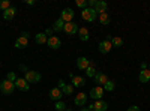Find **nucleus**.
Wrapping results in <instances>:
<instances>
[{
	"instance_id": "f257e3e1",
	"label": "nucleus",
	"mask_w": 150,
	"mask_h": 111,
	"mask_svg": "<svg viewBox=\"0 0 150 111\" xmlns=\"http://www.w3.org/2000/svg\"><path fill=\"white\" fill-rule=\"evenodd\" d=\"M81 17H83V20H86V21H95L96 17H98V12L95 11V8H89V6H87L86 9H83Z\"/></svg>"
},
{
	"instance_id": "f03ea898",
	"label": "nucleus",
	"mask_w": 150,
	"mask_h": 111,
	"mask_svg": "<svg viewBox=\"0 0 150 111\" xmlns=\"http://www.w3.org/2000/svg\"><path fill=\"white\" fill-rule=\"evenodd\" d=\"M0 90H2L5 95H12L15 90V83H12L9 80H3L2 84H0Z\"/></svg>"
},
{
	"instance_id": "7ed1b4c3",
	"label": "nucleus",
	"mask_w": 150,
	"mask_h": 111,
	"mask_svg": "<svg viewBox=\"0 0 150 111\" xmlns=\"http://www.w3.org/2000/svg\"><path fill=\"white\" fill-rule=\"evenodd\" d=\"M24 80L27 83H38V81H41V74L36 72V71H27Z\"/></svg>"
},
{
	"instance_id": "20e7f679",
	"label": "nucleus",
	"mask_w": 150,
	"mask_h": 111,
	"mask_svg": "<svg viewBox=\"0 0 150 111\" xmlns=\"http://www.w3.org/2000/svg\"><path fill=\"white\" fill-rule=\"evenodd\" d=\"M74 15H75V12L71 8H66V9H63V12H62L60 20H63V23H72Z\"/></svg>"
},
{
	"instance_id": "39448f33",
	"label": "nucleus",
	"mask_w": 150,
	"mask_h": 111,
	"mask_svg": "<svg viewBox=\"0 0 150 111\" xmlns=\"http://www.w3.org/2000/svg\"><path fill=\"white\" fill-rule=\"evenodd\" d=\"M102 96H104V87H101V86H96L90 90V98H93L96 101H101Z\"/></svg>"
},
{
	"instance_id": "423d86ee",
	"label": "nucleus",
	"mask_w": 150,
	"mask_h": 111,
	"mask_svg": "<svg viewBox=\"0 0 150 111\" xmlns=\"http://www.w3.org/2000/svg\"><path fill=\"white\" fill-rule=\"evenodd\" d=\"M63 32H65L66 35H75V33L78 32V26H77L74 21H72V23H65Z\"/></svg>"
},
{
	"instance_id": "0eeeda50",
	"label": "nucleus",
	"mask_w": 150,
	"mask_h": 111,
	"mask_svg": "<svg viewBox=\"0 0 150 111\" xmlns=\"http://www.w3.org/2000/svg\"><path fill=\"white\" fill-rule=\"evenodd\" d=\"M111 48H112V44H111L110 39H105V41H102L101 44H99V51H101L102 54L110 53V51H111Z\"/></svg>"
},
{
	"instance_id": "6e6552de",
	"label": "nucleus",
	"mask_w": 150,
	"mask_h": 111,
	"mask_svg": "<svg viewBox=\"0 0 150 111\" xmlns=\"http://www.w3.org/2000/svg\"><path fill=\"white\" fill-rule=\"evenodd\" d=\"M90 66V60H87V57H78L77 59V68L81 71H86Z\"/></svg>"
},
{
	"instance_id": "1a4fd4ad",
	"label": "nucleus",
	"mask_w": 150,
	"mask_h": 111,
	"mask_svg": "<svg viewBox=\"0 0 150 111\" xmlns=\"http://www.w3.org/2000/svg\"><path fill=\"white\" fill-rule=\"evenodd\" d=\"M48 47L50 48H53V50H57V48H60V45H62V41H60V38H57V36H51V38H48Z\"/></svg>"
},
{
	"instance_id": "9d476101",
	"label": "nucleus",
	"mask_w": 150,
	"mask_h": 111,
	"mask_svg": "<svg viewBox=\"0 0 150 111\" xmlns=\"http://www.w3.org/2000/svg\"><path fill=\"white\" fill-rule=\"evenodd\" d=\"M15 87L18 89V90H23V92H27L29 90V83L24 80V78H17V81H15Z\"/></svg>"
},
{
	"instance_id": "9b49d317",
	"label": "nucleus",
	"mask_w": 150,
	"mask_h": 111,
	"mask_svg": "<svg viewBox=\"0 0 150 111\" xmlns=\"http://www.w3.org/2000/svg\"><path fill=\"white\" fill-rule=\"evenodd\" d=\"M62 96H63V92H62L59 87H53L50 90V98H51L53 101H60Z\"/></svg>"
},
{
	"instance_id": "f8f14e48",
	"label": "nucleus",
	"mask_w": 150,
	"mask_h": 111,
	"mask_svg": "<svg viewBox=\"0 0 150 111\" xmlns=\"http://www.w3.org/2000/svg\"><path fill=\"white\" fill-rule=\"evenodd\" d=\"M107 81H108V77L105 75L104 72H96V75H95V83H96V84H99V86L102 87Z\"/></svg>"
},
{
	"instance_id": "ddd939ff",
	"label": "nucleus",
	"mask_w": 150,
	"mask_h": 111,
	"mask_svg": "<svg viewBox=\"0 0 150 111\" xmlns=\"http://www.w3.org/2000/svg\"><path fill=\"white\" fill-rule=\"evenodd\" d=\"M93 110L95 111H107L108 110V104L105 102V101H96L95 104H93Z\"/></svg>"
},
{
	"instance_id": "4468645a",
	"label": "nucleus",
	"mask_w": 150,
	"mask_h": 111,
	"mask_svg": "<svg viewBox=\"0 0 150 111\" xmlns=\"http://www.w3.org/2000/svg\"><path fill=\"white\" fill-rule=\"evenodd\" d=\"M87 101V95L86 93H78V95H75V105H78V107H83Z\"/></svg>"
},
{
	"instance_id": "2eb2a0df",
	"label": "nucleus",
	"mask_w": 150,
	"mask_h": 111,
	"mask_svg": "<svg viewBox=\"0 0 150 111\" xmlns=\"http://www.w3.org/2000/svg\"><path fill=\"white\" fill-rule=\"evenodd\" d=\"M15 14H17V9L11 6L9 9H6V11L3 12V18H5L6 21H9V20H12V18L15 17Z\"/></svg>"
},
{
	"instance_id": "dca6fc26",
	"label": "nucleus",
	"mask_w": 150,
	"mask_h": 111,
	"mask_svg": "<svg viewBox=\"0 0 150 111\" xmlns=\"http://www.w3.org/2000/svg\"><path fill=\"white\" fill-rule=\"evenodd\" d=\"M29 44V38H24V36H20V38L15 41V48H24Z\"/></svg>"
},
{
	"instance_id": "f3484780",
	"label": "nucleus",
	"mask_w": 150,
	"mask_h": 111,
	"mask_svg": "<svg viewBox=\"0 0 150 111\" xmlns=\"http://www.w3.org/2000/svg\"><path fill=\"white\" fill-rule=\"evenodd\" d=\"M84 84H86V80L83 77H78V75L72 77V86L74 87H81V86H84Z\"/></svg>"
},
{
	"instance_id": "a211bd4d",
	"label": "nucleus",
	"mask_w": 150,
	"mask_h": 111,
	"mask_svg": "<svg viewBox=\"0 0 150 111\" xmlns=\"http://www.w3.org/2000/svg\"><path fill=\"white\" fill-rule=\"evenodd\" d=\"M107 9H108V5H107L105 2H98L96 6H95V11L99 12V14H104V12H107Z\"/></svg>"
},
{
	"instance_id": "6ab92c4d",
	"label": "nucleus",
	"mask_w": 150,
	"mask_h": 111,
	"mask_svg": "<svg viewBox=\"0 0 150 111\" xmlns=\"http://www.w3.org/2000/svg\"><path fill=\"white\" fill-rule=\"evenodd\" d=\"M140 81H141V83L150 81V71H149V69H143V71L140 72Z\"/></svg>"
},
{
	"instance_id": "aec40b11",
	"label": "nucleus",
	"mask_w": 150,
	"mask_h": 111,
	"mask_svg": "<svg viewBox=\"0 0 150 111\" xmlns=\"http://www.w3.org/2000/svg\"><path fill=\"white\" fill-rule=\"evenodd\" d=\"M35 41H36V44H47L48 42V36L45 33H38L35 36Z\"/></svg>"
},
{
	"instance_id": "412c9836",
	"label": "nucleus",
	"mask_w": 150,
	"mask_h": 111,
	"mask_svg": "<svg viewBox=\"0 0 150 111\" xmlns=\"http://www.w3.org/2000/svg\"><path fill=\"white\" fill-rule=\"evenodd\" d=\"M78 35H80V39L81 41H89V30H87L86 27H81V29H78Z\"/></svg>"
},
{
	"instance_id": "4be33fe9",
	"label": "nucleus",
	"mask_w": 150,
	"mask_h": 111,
	"mask_svg": "<svg viewBox=\"0 0 150 111\" xmlns=\"http://www.w3.org/2000/svg\"><path fill=\"white\" fill-rule=\"evenodd\" d=\"M99 23L104 24V26H107V24H110V23H111L110 15L107 14V12H104V14H99Z\"/></svg>"
},
{
	"instance_id": "5701e85b",
	"label": "nucleus",
	"mask_w": 150,
	"mask_h": 111,
	"mask_svg": "<svg viewBox=\"0 0 150 111\" xmlns=\"http://www.w3.org/2000/svg\"><path fill=\"white\" fill-rule=\"evenodd\" d=\"M63 27H65V23H63V20H57L56 23H54V27H53V30H56V32H60V30H63Z\"/></svg>"
},
{
	"instance_id": "b1692460",
	"label": "nucleus",
	"mask_w": 150,
	"mask_h": 111,
	"mask_svg": "<svg viewBox=\"0 0 150 111\" xmlns=\"http://www.w3.org/2000/svg\"><path fill=\"white\" fill-rule=\"evenodd\" d=\"M87 71V77H93L95 78V75H96V69H95V63L93 62H90V66L86 69Z\"/></svg>"
},
{
	"instance_id": "393cba45",
	"label": "nucleus",
	"mask_w": 150,
	"mask_h": 111,
	"mask_svg": "<svg viewBox=\"0 0 150 111\" xmlns=\"http://www.w3.org/2000/svg\"><path fill=\"white\" fill-rule=\"evenodd\" d=\"M102 87H104V90H107V92H112V90H114V87H116V84L108 80V81L102 86Z\"/></svg>"
},
{
	"instance_id": "a878e982",
	"label": "nucleus",
	"mask_w": 150,
	"mask_h": 111,
	"mask_svg": "<svg viewBox=\"0 0 150 111\" xmlns=\"http://www.w3.org/2000/svg\"><path fill=\"white\" fill-rule=\"evenodd\" d=\"M111 44H112V47H122L123 41H122V38H119V36H114V38H111Z\"/></svg>"
},
{
	"instance_id": "bb28decb",
	"label": "nucleus",
	"mask_w": 150,
	"mask_h": 111,
	"mask_svg": "<svg viewBox=\"0 0 150 111\" xmlns=\"http://www.w3.org/2000/svg\"><path fill=\"white\" fill-rule=\"evenodd\" d=\"M9 8H11L9 0H0V9H2L3 12H5L6 9H9Z\"/></svg>"
},
{
	"instance_id": "cd10ccee",
	"label": "nucleus",
	"mask_w": 150,
	"mask_h": 111,
	"mask_svg": "<svg viewBox=\"0 0 150 111\" xmlns=\"http://www.w3.org/2000/svg\"><path fill=\"white\" fill-rule=\"evenodd\" d=\"M62 92H63L65 95H72V93H74V86H72V84H66Z\"/></svg>"
},
{
	"instance_id": "c85d7f7f",
	"label": "nucleus",
	"mask_w": 150,
	"mask_h": 111,
	"mask_svg": "<svg viewBox=\"0 0 150 111\" xmlns=\"http://www.w3.org/2000/svg\"><path fill=\"white\" fill-rule=\"evenodd\" d=\"M56 110H57V111H65V110H66V105H65V102L57 101V102H56Z\"/></svg>"
},
{
	"instance_id": "c756f323",
	"label": "nucleus",
	"mask_w": 150,
	"mask_h": 111,
	"mask_svg": "<svg viewBox=\"0 0 150 111\" xmlns=\"http://www.w3.org/2000/svg\"><path fill=\"white\" fill-rule=\"evenodd\" d=\"M6 80L15 83V81H17V74H15V72H8V78H6Z\"/></svg>"
},
{
	"instance_id": "7c9ffc66",
	"label": "nucleus",
	"mask_w": 150,
	"mask_h": 111,
	"mask_svg": "<svg viewBox=\"0 0 150 111\" xmlns=\"http://www.w3.org/2000/svg\"><path fill=\"white\" fill-rule=\"evenodd\" d=\"M77 6L86 9V8H87V2H86V0H77Z\"/></svg>"
},
{
	"instance_id": "2f4dec72",
	"label": "nucleus",
	"mask_w": 150,
	"mask_h": 111,
	"mask_svg": "<svg viewBox=\"0 0 150 111\" xmlns=\"http://www.w3.org/2000/svg\"><path fill=\"white\" fill-rule=\"evenodd\" d=\"M65 86H66V83H65L63 80H59V81H57V87H59L60 90H63V87H65Z\"/></svg>"
},
{
	"instance_id": "473e14b6",
	"label": "nucleus",
	"mask_w": 150,
	"mask_h": 111,
	"mask_svg": "<svg viewBox=\"0 0 150 111\" xmlns=\"http://www.w3.org/2000/svg\"><path fill=\"white\" fill-rule=\"evenodd\" d=\"M128 111H140V108L137 107V105H132V107H129V108H128Z\"/></svg>"
},
{
	"instance_id": "72a5a7b5",
	"label": "nucleus",
	"mask_w": 150,
	"mask_h": 111,
	"mask_svg": "<svg viewBox=\"0 0 150 111\" xmlns=\"http://www.w3.org/2000/svg\"><path fill=\"white\" fill-rule=\"evenodd\" d=\"M45 35H47V36H50V38H51V35H53V30H51V29H47V30H45Z\"/></svg>"
},
{
	"instance_id": "f704fd0d",
	"label": "nucleus",
	"mask_w": 150,
	"mask_h": 111,
	"mask_svg": "<svg viewBox=\"0 0 150 111\" xmlns=\"http://www.w3.org/2000/svg\"><path fill=\"white\" fill-rule=\"evenodd\" d=\"M27 5H30V6L35 5V0H27Z\"/></svg>"
},
{
	"instance_id": "c9c22d12",
	"label": "nucleus",
	"mask_w": 150,
	"mask_h": 111,
	"mask_svg": "<svg viewBox=\"0 0 150 111\" xmlns=\"http://www.w3.org/2000/svg\"><path fill=\"white\" fill-rule=\"evenodd\" d=\"M81 111H89V110H86V108H83V110H81Z\"/></svg>"
},
{
	"instance_id": "e433bc0d",
	"label": "nucleus",
	"mask_w": 150,
	"mask_h": 111,
	"mask_svg": "<svg viewBox=\"0 0 150 111\" xmlns=\"http://www.w3.org/2000/svg\"><path fill=\"white\" fill-rule=\"evenodd\" d=\"M65 111H72V110H65Z\"/></svg>"
},
{
	"instance_id": "4c0bfd02",
	"label": "nucleus",
	"mask_w": 150,
	"mask_h": 111,
	"mask_svg": "<svg viewBox=\"0 0 150 111\" xmlns=\"http://www.w3.org/2000/svg\"><path fill=\"white\" fill-rule=\"evenodd\" d=\"M149 71H150V65H149Z\"/></svg>"
},
{
	"instance_id": "58836bf2",
	"label": "nucleus",
	"mask_w": 150,
	"mask_h": 111,
	"mask_svg": "<svg viewBox=\"0 0 150 111\" xmlns=\"http://www.w3.org/2000/svg\"><path fill=\"white\" fill-rule=\"evenodd\" d=\"M89 111H95V110H89Z\"/></svg>"
}]
</instances>
